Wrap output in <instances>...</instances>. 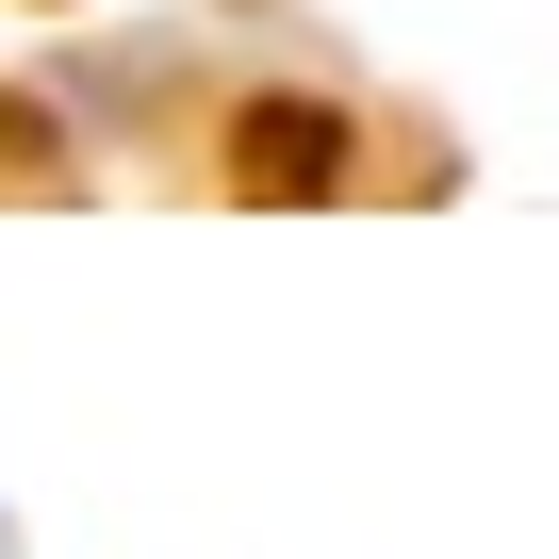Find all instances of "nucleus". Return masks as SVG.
I'll return each mask as SVG.
<instances>
[{
    "instance_id": "f257e3e1",
    "label": "nucleus",
    "mask_w": 559,
    "mask_h": 559,
    "mask_svg": "<svg viewBox=\"0 0 559 559\" xmlns=\"http://www.w3.org/2000/svg\"><path fill=\"white\" fill-rule=\"evenodd\" d=\"M346 181V116L330 99H247L230 116V198H330Z\"/></svg>"
}]
</instances>
